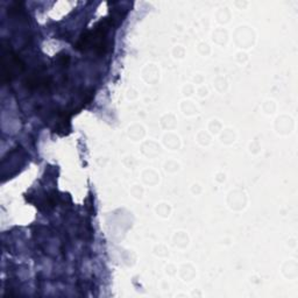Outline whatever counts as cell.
Masks as SVG:
<instances>
[{"label":"cell","mask_w":298,"mask_h":298,"mask_svg":"<svg viewBox=\"0 0 298 298\" xmlns=\"http://www.w3.org/2000/svg\"><path fill=\"white\" fill-rule=\"evenodd\" d=\"M1 77L2 83L7 84L20 72L24 71L25 63L13 51L6 40L1 42Z\"/></svg>","instance_id":"1"},{"label":"cell","mask_w":298,"mask_h":298,"mask_svg":"<svg viewBox=\"0 0 298 298\" xmlns=\"http://www.w3.org/2000/svg\"><path fill=\"white\" fill-rule=\"evenodd\" d=\"M26 87L29 90H48L51 87V79L48 77L32 76L26 81Z\"/></svg>","instance_id":"2"},{"label":"cell","mask_w":298,"mask_h":298,"mask_svg":"<svg viewBox=\"0 0 298 298\" xmlns=\"http://www.w3.org/2000/svg\"><path fill=\"white\" fill-rule=\"evenodd\" d=\"M69 56L68 55H63L61 56V59H59V63H61V65H63V67H67L68 63H69Z\"/></svg>","instance_id":"3"}]
</instances>
